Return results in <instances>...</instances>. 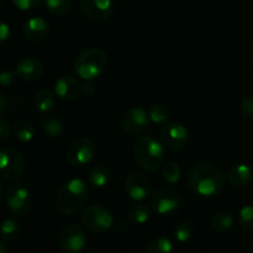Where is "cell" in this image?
Listing matches in <instances>:
<instances>
[{
    "mask_svg": "<svg viewBox=\"0 0 253 253\" xmlns=\"http://www.w3.org/2000/svg\"><path fill=\"white\" fill-rule=\"evenodd\" d=\"M58 246L63 253H81L86 246L85 230L78 224H67L58 235Z\"/></svg>",
    "mask_w": 253,
    "mask_h": 253,
    "instance_id": "ba28073f",
    "label": "cell"
},
{
    "mask_svg": "<svg viewBox=\"0 0 253 253\" xmlns=\"http://www.w3.org/2000/svg\"><path fill=\"white\" fill-rule=\"evenodd\" d=\"M26 160L17 148H0V178L5 180H17L25 174Z\"/></svg>",
    "mask_w": 253,
    "mask_h": 253,
    "instance_id": "52a82bcc",
    "label": "cell"
},
{
    "mask_svg": "<svg viewBox=\"0 0 253 253\" xmlns=\"http://www.w3.org/2000/svg\"><path fill=\"white\" fill-rule=\"evenodd\" d=\"M81 85L78 79L71 74L59 77L54 83V94L66 101L74 100L81 94Z\"/></svg>",
    "mask_w": 253,
    "mask_h": 253,
    "instance_id": "e0dca14e",
    "label": "cell"
},
{
    "mask_svg": "<svg viewBox=\"0 0 253 253\" xmlns=\"http://www.w3.org/2000/svg\"><path fill=\"white\" fill-rule=\"evenodd\" d=\"M79 9L85 19L103 22L113 15L114 4L113 0H79Z\"/></svg>",
    "mask_w": 253,
    "mask_h": 253,
    "instance_id": "4fadbf2b",
    "label": "cell"
},
{
    "mask_svg": "<svg viewBox=\"0 0 253 253\" xmlns=\"http://www.w3.org/2000/svg\"><path fill=\"white\" fill-rule=\"evenodd\" d=\"M121 127L127 135L141 136L150 127V116L142 108H131L124 113Z\"/></svg>",
    "mask_w": 253,
    "mask_h": 253,
    "instance_id": "7c38bea8",
    "label": "cell"
},
{
    "mask_svg": "<svg viewBox=\"0 0 253 253\" xmlns=\"http://www.w3.org/2000/svg\"><path fill=\"white\" fill-rule=\"evenodd\" d=\"M113 229H114V231L116 232V234L124 235V234H126V232H127L128 226H127V224H126L125 220L118 219V220H115V221H114Z\"/></svg>",
    "mask_w": 253,
    "mask_h": 253,
    "instance_id": "8d00e7d4",
    "label": "cell"
},
{
    "mask_svg": "<svg viewBox=\"0 0 253 253\" xmlns=\"http://www.w3.org/2000/svg\"><path fill=\"white\" fill-rule=\"evenodd\" d=\"M10 36V27L5 21L0 20V44L4 43Z\"/></svg>",
    "mask_w": 253,
    "mask_h": 253,
    "instance_id": "74e56055",
    "label": "cell"
},
{
    "mask_svg": "<svg viewBox=\"0 0 253 253\" xmlns=\"http://www.w3.org/2000/svg\"><path fill=\"white\" fill-rule=\"evenodd\" d=\"M88 198L89 188L83 179H69L59 188L57 193V210L64 216H74L83 209Z\"/></svg>",
    "mask_w": 253,
    "mask_h": 253,
    "instance_id": "7a4b0ae2",
    "label": "cell"
},
{
    "mask_svg": "<svg viewBox=\"0 0 253 253\" xmlns=\"http://www.w3.org/2000/svg\"><path fill=\"white\" fill-rule=\"evenodd\" d=\"M16 73L12 71H1L0 72V85L1 86H10L14 84Z\"/></svg>",
    "mask_w": 253,
    "mask_h": 253,
    "instance_id": "e575fe53",
    "label": "cell"
},
{
    "mask_svg": "<svg viewBox=\"0 0 253 253\" xmlns=\"http://www.w3.org/2000/svg\"><path fill=\"white\" fill-rule=\"evenodd\" d=\"M110 169L104 165H96L88 174V183L93 188H104L110 180Z\"/></svg>",
    "mask_w": 253,
    "mask_h": 253,
    "instance_id": "ffe728a7",
    "label": "cell"
},
{
    "mask_svg": "<svg viewBox=\"0 0 253 253\" xmlns=\"http://www.w3.org/2000/svg\"><path fill=\"white\" fill-rule=\"evenodd\" d=\"M173 250H174V246L169 239L165 236H158L148 242L146 253H173Z\"/></svg>",
    "mask_w": 253,
    "mask_h": 253,
    "instance_id": "484cf974",
    "label": "cell"
},
{
    "mask_svg": "<svg viewBox=\"0 0 253 253\" xmlns=\"http://www.w3.org/2000/svg\"><path fill=\"white\" fill-rule=\"evenodd\" d=\"M11 125H10L9 121L6 119H0V147L2 145L6 143V141L9 140L10 133H11Z\"/></svg>",
    "mask_w": 253,
    "mask_h": 253,
    "instance_id": "836d02e7",
    "label": "cell"
},
{
    "mask_svg": "<svg viewBox=\"0 0 253 253\" xmlns=\"http://www.w3.org/2000/svg\"><path fill=\"white\" fill-rule=\"evenodd\" d=\"M250 57H251V59L253 62V40H252L251 44H250Z\"/></svg>",
    "mask_w": 253,
    "mask_h": 253,
    "instance_id": "b9f144b4",
    "label": "cell"
},
{
    "mask_svg": "<svg viewBox=\"0 0 253 253\" xmlns=\"http://www.w3.org/2000/svg\"><path fill=\"white\" fill-rule=\"evenodd\" d=\"M127 217L133 224L143 225L150 219V208L142 203H136L128 208Z\"/></svg>",
    "mask_w": 253,
    "mask_h": 253,
    "instance_id": "603a6c76",
    "label": "cell"
},
{
    "mask_svg": "<svg viewBox=\"0 0 253 253\" xmlns=\"http://www.w3.org/2000/svg\"><path fill=\"white\" fill-rule=\"evenodd\" d=\"M188 185L194 194L207 198L215 197L225 189L226 175L215 163L199 162L189 169Z\"/></svg>",
    "mask_w": 253,
    "mask_h": 253,
    "instance_id": "6da1fadb",
    "label": "cell"
},
{
    "mask_svg": "<svg viewBox=\"0 0 253 253\" xmlns=\"http://www.w3.org/2000/svg\"><path fill=\"white\" fill-rule=\"evenodd\" d=\"M237 221L242 229L253 232V205H246L240 210Z\"/></svg>",
    "mask_w": 253,
    "mask_h": 253,
    "instance_id": "4dcf8cb0",
    "label": "cell"
},
{
    "mask_svg": "<svg viewBox=\"0 0 253 253\" xmlns=\"http://www.w3.org/2000/svg\"><path fill=\"white\" fill-rule=\"evenodd\" d=\"M81 220L83 226L93 234H105L113 229L115 219L110 210L101 204H93L82 211Z\"/></svg>",
    "mask_w": 253,
    "mask_h": 253,
    "instance_id": "8992f818",
    "label": "cell"
},
{
    "mask_svg": "<svg viewBox=\"0 0 253 253\" xmlns=\"http://www.w3.org/2000/svg\"><path fill=\"white\" fill-rule=\"evenodd\" d=\"M4 197V187H2V183L0 182V200Z\"/></svg>",
    "mask_w": 253,
    "mask_h": 253,
    "instance_id": "60d3db41",
    "label": "cell"
},
{
    "mask_svg": "<svg viewBox=\"0 0 253 253\" xmlns=\"http://www.w3.org/2000/svg\"><path fill=\"white\" fill-rule=\"evenodd\" d=\"M162 177L169 184H175V183L179 182L180 177H182V170L177 163L167 162L163 165Z\"/></svg>",
    "mask_w": 253,
    "mask_h": 253,
    "instance_id": "f1b7e54d",
    "label": "cell"
},
{
    "mask_svg": "<svg viewBox=\"0 0 253 253\" xmlns=\"http://www.w3.org/2000/svg\"><path fill=\"white\" fill-rule=\"evenodd\" d=\"M0 253H7V247L2 240H0Z\"/></svg>",
    "mask_w": 253,
    "mask_h": 253,
    "instance_id": "ab89813d",
    "label": "cell"
},
{
    "mask_svg": "<svg viewBox=\"0 0 253 253\" xmlns=\"http://www.w3.org/2000/svg\"><path fill=\"white\" fill-rule=\"evenodd\" d=\"M253 170L247 165H236L227 173V180L235 188H245L251 184Z\"/></svg>",
    "mask_w": 253,
    "mask_h": 253,
    "instance_id": "ac0fdd59",
    "label": "cell"
},
{
    "mask_svg": "<svg viewBox=\"0 0 253 253\" xmlns=\"http://www.w3.org/2000/svg\"><path fill=\"white\" fill-rule=\"evenodd\" d=\"M96 152L95 143L93 140L88 137H79L76 138L67 150V161L72 166L81 167L85 166L94 158Z\"/></svg>",
    "mask_w": 253,
    "mask_h": 253,
    "instance_id": "8fae6325",
    "label": "cell"
},
{
    "mask_svg": "<svg viewBox=\"0 0 253 253\" xmlns=\"http://www.w3.org/2000/svg\"><path fill=\"white\" fill-rule=\"evenodd\" d=\"M125 192L128 198L135 202L147 199L152 192V183L142 173H131L125 179Z\"/></svg>",
    "mask_w": 253,
    "mask_h": 253,
    "instance_id": "5bb4252c",
    "label": "cell"
},
{
    "mask_svg": "<svg viewBox=\"0 0 253 253\" xmlns=\"http://www.w3.org/2000/svg\"><path fill=\"white\" fill-rule=\"evenodd\" d=\"M21 234V225L15 219H6L0 225V236L4 241H16Z\"/></svg>",
    "mask_w": 253,
    "mask_h": 253,
    "instance_id": "7402d4cb",
    "label": "cell"
},
{
    "mask_svg": "<svg viewBox=\"0 0 253 253\" xmlns=\"http://www.w3.org/2000/svg\"><path fill=\"white\" fill-rule=\"evenodd\" d=\"M96 93V84L94 81H85L81 85V94L86 98H93Z\"/></svg>",
    "mask_w": 253,
    "mask_h": 253,
    "instance_id": "d590c367",
    "label": "cell"
},
{
    "mask_svg": "<svg viewBox=\"0 0 253 253\" xmlns=\"http://www.w3.org/2000/svg\"><path fill=\"white\" fill-rule=\"evenodd\" d=\"M41 126L43 132L52 138H59L66 132V125L58 116L46 114L41 119Z\"/></svg>",
    "mask_w": 253,
    "mask_h": 253,
    "instance_id": "d6986e66",
    "label": "cell"
},
{
    "mask_svg": "<svg viewBox=\"0 0 253 253\" xmlns=\"http://www.w3.org/2000/svg\"><path fill=\"white\" fill-rule=\"evenodd\" d=\"M189 132L179 123H167L160 131V141L169 151H180L188 145Z\"/></svg>",
    "mask_w": 253,
    "mask_h": 253,
    "instance_id": "30bf717a",
    "label": "cell"
},
{
    "mask_svg": "<svg viewBox=\"0 0 253 253\" xmlns=\"http://www.w3.org/2000/svg\"><path fill=\"white\" fill-rule=\"evenodd\" d=\"M108 66V54L98 47H90L79 52L73 63L76 76L84 81L98 78Z\"/></svg>",
    "mask_w": 253,
    "mask_h": 253,
    "instance_id": "277c9868",
    "label": "cell"
},
{
    "mask_svg": "<svg viewBox=\"0 0 253 253\" xmlns=\"http://www.w3.org/2000/svg\"><path fill=\"white\" fill-rule=\"evenodd\" d=\"M194 225L189 220H182V221L178 222L174 227V237L178 242L180 244H184L188 242L194 235Z\"/></svg>",
    "mask_w": 253,
    "mask_h": 253,
    "instance_id": "4316f807",
    "label": "cell"
},
{
    "mask_svg": "<svg viewBox=\"0 0 253 253\" xmlns=\"http://www.w3.org/2000/svg\"><path fill=\"white\" fill-rule=\"evenodd\" d=\"M12 132L15 137L21 142H29L35 136V127L29 121L19 120L12 125Z\"/></svg>",
    "mask_w": 253,
    "mask_h": 253,
    "instance_id": "d4e9b609",
    "label": "cell"
},
{
    "mask_svg": "<svg viewBox=\"0 0 253 253\" xmlns=\"http://www.w3.org/2000/svg\"><path fill=\"white\" fill-rule=\"evenodd\" d=\"M235 224L234 215L229 211H220L212 216L211 226L216 232H226L232 229Z\"/></svg>",
    "mask_w": 253,
    "mask_h": 253,
    "instance_id": "cb8c5ba5",
    "label": "cell"
},
{
    "mask_svg": "<svg viewBox=\"0 0 253 253\" xmlns=\"http://www.w3.org/2000/svg\"><path fill=\"white\" fill-rule=\"evenodd\" d=\"M5 109H6V99H5L4 94L0 91V115L4 113Z\"/></svg>",
    "mask_w": 253,
    "mask_h": 253,
    "instance_id": "f35d334b",
    "label": "cell"
},
{
    "mask_svg": "<svg viewBox=\"0 0 253 253\" xmlns=\"http://www.w3.org/2000/svg\"><path fill=\"white\" fill-rule=\"evenodd\" d=\"M240 110L246 118L253 119V94L246 95L240 103Z\"/></svg>",
    "mask_w": 253,
    "mask_h": 253,
    "instance_id": "d6a6232c",
    "label": "cell"
},
{
    "mask_svg": "<svg viewBox=\"0 0 253 253\" xmlns=\"http://www.w3.org/2000/svg\"><path fill=\"white\" fill-rule=\"evenodd\" d=\"M22 35L30 42L40 43V42H43L48 39L49 35H51V27L46 20L35 16L26 20L25 24L22 25Z\"/></svg>",
    "mask_w": 253,
    "mask_h": 253,
    "instance_id": "9a60e30c",
    "label": "cell"
},
{
    "mask_svg": "<svg viewBox=\"0 0 253 253\" xmlns=\"http://www.w3.org/2000/svg\"><path fill=\"white\" fill-rule=\"evenodd\" d=\"M56 94L48 89L40 90L35 96V108L42 115L49 114V111L56 105Z\"/></svg>",
    "mask_w": 253,
    "mask_h": 253,
    "instance_id": "44dd1931",
    "label": "cell"
},
{
    "mask_svg": "<svg viewBox=\"0 0 253 253\" xmlns=\"http://www.w3.org/2000/svg\"><path fill=\"white\" fill-rule=\"evenodd\" d=\"M150 205L156 214L161 216H172L179 210L182 199L175 190L170 188H161L153 193Z\"/></svg>",
    "mask_w": 253,
    "mask_h": 253,
    "instance_id": "9c48e42d",
    "label": "cell"
},
{
    "mask_svg": "<svg viewBox=\"0 0 253 253\" xmlns=\"http://www.w3.org/2000/svg\"><path fill=\"white\" fill-rule=\"evenodd\" d=\"M250 253H253V242L251 244V246H250Z\"/></svg>",
    "mask_w": 253,
    "mask_h": 253,
    "instance_id": "7bdbcfd3",
    "label": "cell"
},
{
    "mask_svg": "<svg viewBox=\"0 0 253 253\" xmlns=\"http://www.w3.org/2000/svg\"><path fill=\"white\" fill-rule=\"evenodd\" d=\"M46 7L53 15H66L72 9V0H44Z\"/></svg>",
    "mask_w": 253,
    "mask_h": 253,
    "instance_id": "f546056e",
    "label": "cell"
},
{
    "mask_svg": "<svg viewBox=\"0 0 253 253\" xmlns=\"http://www.w3.org/2000/svg\"><path fill=\"white\" fill-rule=\"evenodd\" d=\"M12 4L22 11H32L41 5L42 0H11Z\"/></svg>",
    "mask_w": 253,
    "mask_h": 253,
    "instance_id": "1f68e13d",
    "label": "cell"
},
{
    "mask_svg": "<svg viewBox=\"0 0 253 253\" xmlns=\"http://www.w3.org/2000/svg\"><path fill=\"white\" fill-rule=\"evenodd\" d=\"M170 115V111L165 104L155 103L148 109V116L150 120L155 124H163L168 120Z\"/></svg>",
    "mask_w": 253,
    "mask_h": 253,
    "instance_id": "83f0119b",
    "label": "cell"
},
{
    "mask_svg": "<svg viewBox=\"0 0 253 253\" xmlns=\"http://www.w3.org/2000/svg\"><path fill=\"white\" fill-rule=\"evenodd\" d=\"M5 202L10 211L16 216H25L34 207V194L25 183H12L5 192Z\"/></svg>",
    "mask_w": 253,
    "mask_h": 253,
    "instance_id": "5b68a950",
    "label": "cell"
},
{
    "mask_svg": "<svg viewBox=\"0 0 253 253\" xmlns=\"http://www.w3.org/2000/svg\"><path fill=\"white\" fill-rule=\"evenodd\" d=\"M133 156L141 168L155 172L165 165L166 148L161 141L152 136L138 138L133 147Z\"/></svg>",
    "mask_w": 253,
    "mask_h": 253,
    "instance_id": "3957f363",
    "label": "cell"
},
{
    "mask_svg": "<svg viewBox=\"0 0 253 253\" xmlns=\"http://www.w3.org/2000/svg\"><path fill=\"white\" fill-rule=\"evenodd\" d=\"M15 73L21 81L27 82V83H35L42 78L44 73V67L42 62L37 58L26 57L16 64Z\"/></svg>",
    "mask_w": 253,
    "mask_h": 253,
    "instance_id": "2e32d148",
    "label": "cell"
}]
</instances>
